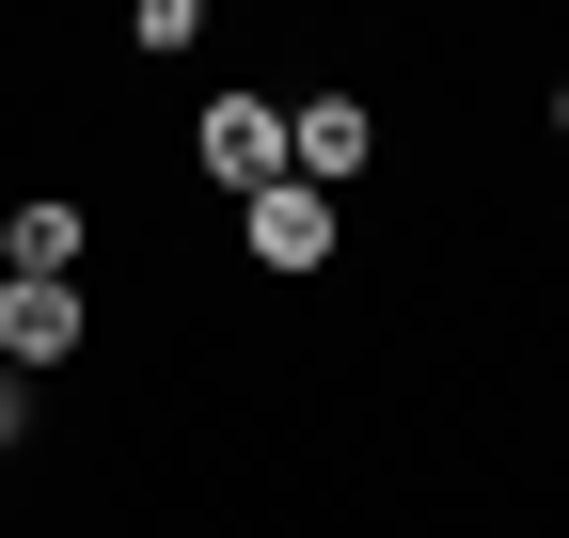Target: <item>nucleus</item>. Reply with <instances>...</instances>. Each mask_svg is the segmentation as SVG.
<instances>
[{
	"instance_id": "obj_1",
	"label": "nucleus",
	"mask_w": 569,
	"mask_h": 538,
	"mask_svg": "<svg viewBox=\"0 0 569 538\" xmlns=\"http://www.w3.org/2000/svg\"><path fill=\"white\" fill-rule=\"evenodd\" d=\"M238 238H253V269H284V286H301V269H332L348 207H332V190H301V175H284V190H253V207H238Z\"/></svg>"
},
{
	"instance_id": "obj_2",
	"label": "nucleus",
	"mask_w": 569,
	"mask_h": 538,
	"mask_svg": "<svg viewBox=\"0 0 569 538\" xmlns=\"http://www.w3.org/2000/svg\"><path fill=\"white\" fill-rule=\"evenodd\" d=\"M190 159H206V175H222L238 207H253V190H284V111H269V96H206Z\"/></svg>"
},
{
	"instance_id": "obj_3",
	"label": "nucleus",
	"mask_w": 569,
	"mask_h": 538,
	"mask_svg": "<svg viewBox=\"0 0 569 538\" xmlns=\"http://www.w3.org/2000/svg\"><path fill=\"white\" fill-rule=\"evenodd\" d=\"M365 143H380V127H365V96H301V111H284V175H301V190H332V207H348V175H365Z\"/></svg>"
},
{
	"instance_id": "obj_4",
	"label": "nucleus",
	"mask_w": 569,
	"mask_h": 538,
	"mask_svg": "<svg viewBox=\"0 0 569 538\" xmlns=\"http://www.w3.org/2000/svg\"><path fill=\"white\" fill-rule=\"evenodd\" d=\"M80 332H96V301H80V286H0V365H17V380H32V365H63Z\"/></svg>"
},
{
	"instance_id": "obj_5",
	"label": "nucleus",
	"mask_w": 569,
	"mask_h": 538,
	"mask_svg": "<svg viewBox=\"0 0 569 538\" xmlns=\"http://www.w3.org/2000/svg\"><path fill=\"white\" fill-rule=\"evenodd\" d=\"M0 269H17V286H80V207H63V190L17 207V222H0Z\"/></svg>"
},
{
	"instance_id": "obj_6",
	"label": "nucleus",
	"mask_w": 569,
	"mask_h": 538,
	"mask_svg": "<svg viewBox=\"0 0 569 538\" xmlns=\"http://www.w3.org/2000/svg\"><path fill=\"white\" fill-rule=\"evenodd\" d=\"M0 444H32V380L17 365H0Z\"/></svg>"
},
{
	"instance_id": "obj_7",
	"label": "nucleus",
	"mask_w": 569,
	"mask_h": 538,
	"mask_svg": "<svg viewBox=\"0 0 569 538\" xmlns=\"http://www.w3.org/2000/svg\"><path fill=\"white\" fill-rule=\"evenodd\" d=\"M553 127H569V96H553Z\"/></svg>"
},
{
	"instance_id": "obj_8",
	"label": "nucleus",
	"mask_w": 569,
	"mask_h": 538,
	"mask_svg": "<svg viewBox=\"0 0 569 538\" xmlns=\"http://www.w3.org/2000/svg\"><path fill=\"white\" fill-rule=\"evenodd\" d=\"M0 286H17V269H0Z\"/></svg>"
}]
</instances>
